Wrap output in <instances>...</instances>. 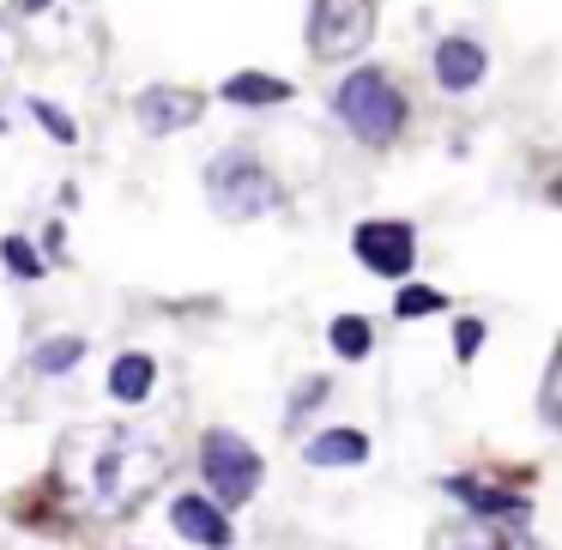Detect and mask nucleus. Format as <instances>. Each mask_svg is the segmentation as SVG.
I'll return each instance as SVG.
<instances>
[{
    "label": "nucleus",
    "instance_id": "15",
    "mask_svg": "<svg viewBox=\"0 0 562 550\" xmlns=\"http://www.w3.org/2000/svg\"><path fill=\"white\" fill-rule=\"evenodd\" d=\"M79 357H86V339H49L37 351V369H43V375H61V369L79 363Z\"/></svg>",
    "mask_w": 562,
    "mask_h": 550
},
{
    "label": "nucleus",
    "instance_id": "7",
    "mask_svg": "<svg viewBox=\"0 0 562 550\" xmlns=\"http://www.w3.org/2000/svg\"><path fill=\"white\" fill-rule=\"evenodd\" d=\"M200 110H206V103H200L194 91H176V86H151V91H139V103H134L146 134H182V127L200 122Z\"/></svg>",
    "mask_w": 562,
    "mask_h": 550
},
{
    "label": "nucleus",
    "instance_id": "10",
    "mask_svg": "<svg viewBox=\"0 0 562 550\" xmlns=\"http://www.w3.org/2000/svg\"><path fill=\"white\" fill-rule=\"evenodd\" d=\"M369 460V436L363 429H327L308 441V465H363Z\"/></svg>",
    "mask_w": 562,
    "mask_h": 550
},
{
    "label": "nucleus",
    "instance_id": "18",
    "mask_svg": "<svg viewBox=\"0 0 562 550\" xmlns=\"http://www.w3.org/2000/svg\"><path fill=\"white\" fill-rule=\"evenodd\" d=\"M544 417L562 424V351L550 357V375H544Z\"/></svg>",
    "mask_w": 562,
    "mask_h": 550
},
{
    "label": "nucleus",
    "instance_id": "16",
    "mask_svg": "<svg viewBox=\"0 0 562 550\" xmlns=\"http://www.w3.org/2000/svg\"><path fill=\"white\" fill-rule=\"evenodd\" d=\"M441 303H448L441 291H424V284H412V291H400V303H393V308L412 321V315H429V308H441Z\"/></svg>",
    "mask_w": 562,
    "mask_h": 550
},
{
    "label": "nucleus",
    "instance_id": "1",
    "mask_svg": "<svg viewBox=\"0 0 562 550\" xmlns=\"http://www.w3.org/2000/svg\"><path fill=\"white\" fill-rule=\"evenodd\" d=\"M170 472V448L146 429H74L55 448V490L86 520H122L134 514Z\"/></svg>",
    "mask_w": 562,
    "mask_h": 550
},
{
    "label": "nucleus",
    "instance_id": "9",
    "mask_svg": "<svg viewBox=\"0 0 562 550\" xmlns=\"http://www.w3.org/2000/svg\"><path fill=\"white\" fill-rule=\"evenodd\" d=\"M170 520H176V532L194 538V545H231V520H224L206 496H176Z\"/></svg>",
    "mask_w": 562,
    "mask_h": 550
},
{
    "label": "nucleus",
    "instance_id": "5",
    "mask_svg": "<svg viewBox=\"0 0 562 550\" xmlns=\"http://www.w3.org/2000/svg\"><path fill=\"white\" fill-rule=\"evenodd\" d=\"M200 465H206V484H212V496L218 502H248L260 490V472H267V465H260V453L248 448L243 436H236V429H212L206 441H200Z\"/></svg>",
    "mask_w": 562,
    "mask_h": 550
},
{
    "label": "nucleus",
    "instance_id": "20",
    "mask_svg": "<svg viewBox=\"0 0 562 550\" xmlns=\"http://www.w3.org/2000/svg\"><path fill=\"white\" fill-rule=\"evenodd\" d=\"M502 532H490V526H465L460 538H453V550H496Z\"/></svg>",
    "mask_w": 562,
    "mask_h": 550
},
{
    "label": "nucleus",
    "instance_id": "14",
    "mask_svg": "<svg viewBox=\"0 0 562 550\" xmlns=\"http://www.w3.org/2000/svg\"><path fill=\"white\" fill-rule=\"evenodd\" d=\"M333 351H339V357H369V321L363 315H339V321H333Z\"/></svg>",
    "mask_w": 562,
    "mask_h": 550
},
{
    "label": "nucleus",
    "instance_id": "8",
    "mask_svg": "<svg viewBox=\"0 0 562 550\" xmlns=\"http://www.w3.org/2000/svg\"><path fill=\"white\" fill-rule=\"evenodd\" d=\"M484 67H490V55L477 49L472 37H448L436 49V79H441V91H472L477 79H484Z\"/></svg>",
    "mask_w": 562,
    "mask_h": 550
},
{
    "label": "nucleus",
    "instance_id": "4",
    "mask_svg": "<svg viewBox=\"0 0 562 550\" xmlns=\"http://www.w3.org/2000/svg\"><path fill=\"white\" fill-rule=\"evenodd\" d=\"M375 37V0H315L308 13V49L321 61H351Z\"/></svg>",
    "mask_w": 562,
    "mask_h": 550
},
{
    "label": "nucleus",
    "instance_id": "2",
    "mask_svg": "<svg viewBox=\"0 0 562 550\" xmlns=\"http://www.w3.org/2000/svg\"><path fill=\"white\" fill-rule=\"evenodd\" d=\"M333 110H339V122L351 127L363 146H393L400 127H405V98L381 67H357V74L339 86Z\"/></svg>",
    "mask_w": 562,
    "mask_h": 550
},
{
    "label": "nucleus",
    "instance_id": "13",
    "mask_svg": "<svg viewBox=\"0 0 562 550\" xmlns=\"http://www.w3.org/2000/svg\"><path fill=\"white\" fill-rule=\"evenodd\" d=\"M151 375H158V363L139 357V351H127V357H115V363H110V393H115V400H127V405H139L151 393Z\"/></svg>",
    "mask_w": 562,
    "mask_h": 550
},
{
    "label": "nucleus",
    "instance_id": "19",
    "mask_svg": "<svg viewBox=\"0 0 562 550\" xmlns=\"http://www.w3.org/2000/svg\"><path fill=\"white\" fill-rule=\"evenodd\" d=\"M31 110H37V122H43V127H49V134H55V139H61V146H74V134H79V127H74V122H67V115H61V110H49V103H31Z\"/></svg>",
    "mask_w": 562,
    "mask_h": 550
},
{
    "label": "nucleus",
    "instance_id": "22",
    "mask_svg": "<svg viewBox=\"0 0 562 550\" xmlns=\"http://www.w3.org/2000/svg\"><path fill=\"white\" fill-rule=\"evenodd\" d=\"M496 550H544V545H538L532 532H520V526H514V532H502V538H496Z\"/></svg>",
    "mask_w": 562,
    "mask_h": 550
},
{
    "label": "nucleus",
    "instance_id": "21",
    "mask_svg": "<svg viewBox=\"0 0 562 550\" xmlns=\"http://www.w3.org/2000/svg\"><path fill=\"white\" fill-rule=\"evenodd\" d=\"M477 345H484V327H477V321H460V333H453V351H460V357H472Z\"/></svg>",
    "mask_w": 562,
    "mask_h": 550
},
{
    "label": "nucleus",
    "instance_id": "11",
    "mask_svg": "<svg viewBox=\"0 0 562 550\" xmlns=\"http://www.w3.org/2000/svg\"><path fill=\"white\" fill-rule=\"evenodd\" d=\"M224 98L243 103V110H272V103L291 98V86L272 79V74H231V79H224Z\"/></svg>",
    "mask_w": 562,
    "mask_h": 550
},
{
    "label": "nucleus",
    "instance_id": "3",
    "mask_svg": "<svg viewBox=\"0 0 562 550\" xmlns=\"http://www.w3.org/2000/svg\"><path fill=\"white\" fill-rule=\"evenodd\" d=\"M206 194H212V212H218L224 224L267 218V212L279 206V182H272V170H260L248 151H231V158L212 164V170H206Z\"/></svg>",
    "mask_w": 562,
    "mask_h": 550
},
{
    "label": "nucleus",
    "instance_id": "6",
    "mask_svg": "<svg viewBox=\"0 0 562 550\" xmlns=\"http://www.w3.org/2000/svg\"><path fill=\"white\" fill-rule=\"evenodd\" d=\"M351 248H357V260H363L369 272H381V279H405V272H412V260H417L412 224H393V218L357 224Z\"/></svg>",
    "mask_w": 562,
    "mask_h": 550
},
{
    "label": "nucleus",
    "instance_id": "17",
    "mask_svg": "<svg viewBox=\"0 0 562 550\" xmlns=\"http://www.w3.org/2000/svg\"><path fill=\"white\" fill-rule=\"evenodd\" d=\"M0 255H7V267H13V272H25V279H37V272H43V260L31 255V243H19V236H7Z\"/></svg>",
    "mask_w": 562,
    "mask_h": 550
},
{
    "label": "nucleus",
    "instance_id": "12",
    "mask_svg": "<svg viewBox=\"0 0 562 550\" xmlns=\"http://www.w3.org/2000/svg\"><path fill=\"white\" fill-rule=\"evenodd\" d=\"M453 496L460 502H472L477 514H490V520H508V526H520L526 520V502L520 496H502V490H484V484H472V478H453Z\"/></svg>",
    "mask_w": 562,
    "mask_h": 550
}]
</instances>
